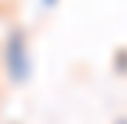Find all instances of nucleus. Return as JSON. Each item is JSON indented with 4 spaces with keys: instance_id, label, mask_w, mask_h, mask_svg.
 <instances>
[{
    "instance_id": "obj_1",
    "label": "nucleus",
    "mask_w": 127,
    "mask_h": 124,
    "mask_svg": "<svg viewBox=\"0 0 127 124\" xmlns=\"http://www.w3.org/2000/svg\"><path fill=\"white\" fill-rule=\"evenodd\" d=\"M3 67L13 84H27L33 74V57H30V37L24 27H10L3 37Z\"/></svg>"
},
{
    "instance_id": "obj_2",
    "label": "nucleus",
    "mask_w": 127,
    "mask_h": 124,
    "mask_svg": "<svg viewBox=\"0 0 127 124\" xmlns=\"http://www.w3.org/2000/svg\"><path fill=\"white\" fill-rule=\"evenodd\" d=\"M114 71H117V74L127 71V50H124V47H117V50H114Z\"/></svg>"
},
{
    "instance_id": "obj_3",
    "label": "nucleus",
    "mask_w": 127,
    "mask_h": 124,
    "mask_svg": "<svg viewBox=\"0 0 127 124\" xmlns=\"http://www.w3.org/2000/svg\"><path fill=\"white\" fill-rule=\"evenodd\" d=\"M40 3H44V10H50V7H57L60 0H40Z\"/></svg>"
},
{
    "instance_id": "obj_4",
    "label": "nucleus",
    "mask_w": 127,
    "mask_h": 124,
    "mask_svg": "<svg viewBox=\"0 0 127 124\" xmlns=\"http://www.w3.org/2000/svg\"><path fill=\"white\" fill-rule=\"evenodd\" d=\"M114 124H127V118H124V114H117V118H114Z\"/></svg>"
}]
</instances>
